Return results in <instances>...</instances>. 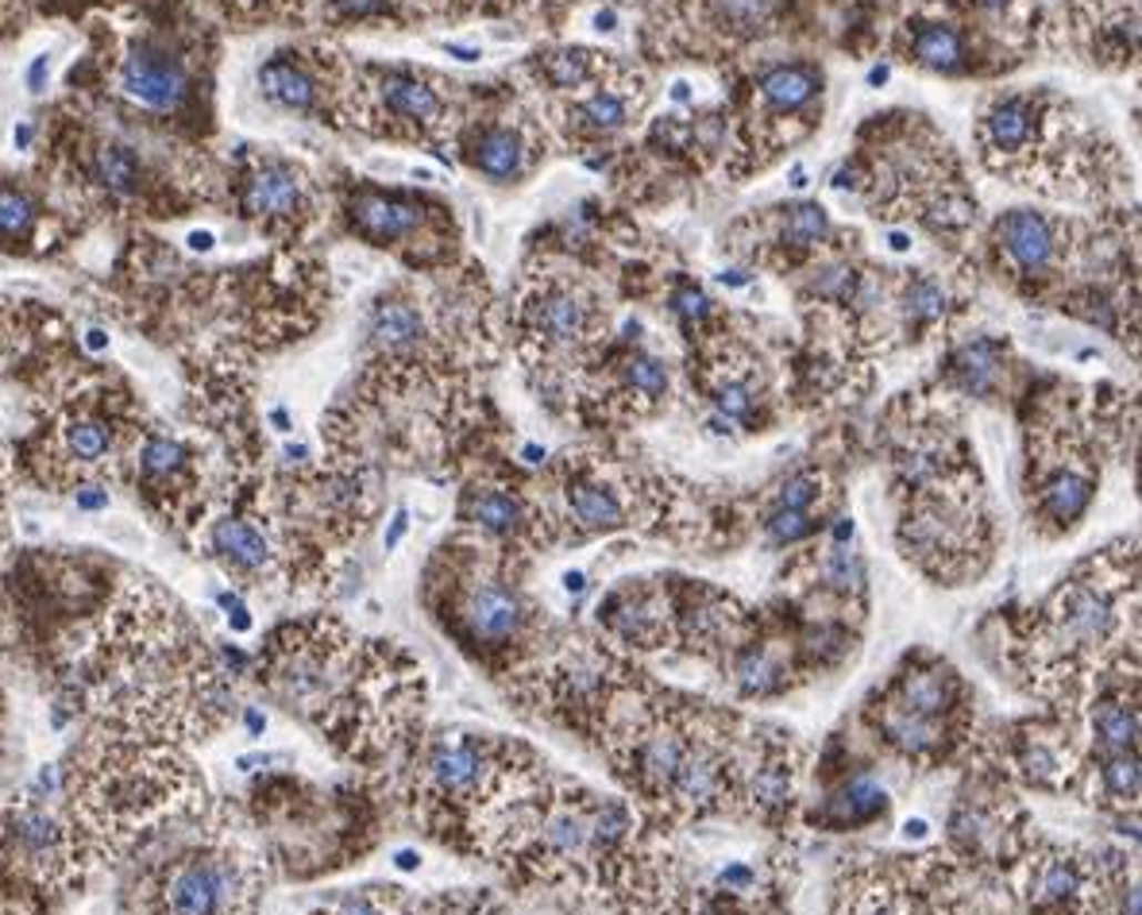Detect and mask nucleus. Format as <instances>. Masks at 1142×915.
I'll use <instances>...</instances> for the list:
<instances>
[{
  "label": "nucleus",
  "mask_w": 1142,
  "mask_h": 915,
  "mask_svg": "<svg viewBox=\"0 0 1142 915\" xmlns=\"http://www.w3.org/2000/svg\"><path fill=\"white\" fill-rule=\"evenodd\" d=\"M255 676L290 715L367 773L398 776L425 734L417 661L325 614L274 626L255 657Z\"/></svg>",
  "instance_id": "obj_1"
},
{
  "label": "nucleus",
  "mask_w": 1142,
  "mask_h": 915,
  "mask_svg": "<svg viewBox=\"0 0 1142 915\" xmlns=\"http://www.w3.org/2000/svg\"><path fill=\"white\" fill-rule=\"evenodd\" d=\"M1135 580V553H1100L1069 572L1027 619L1011 622L1003 661L1047 711L1077 723L1100 676L1139 653Z\"/></svg>",
  "instance_id": "obj_2"
},
{
  "label": "nucleus",
  "mask_w": 1142,
  "mask_h": 915,
  "mask_svg": "<svg viewBox=\"0 0 1142 915\" xmlns=\"http://www.w3.org/2000/svg\"><path fill=\"white\" fill-rule=\"evenodd\" d=\"M67 820L93 862H128L159 831L205 812L209 792L190 750L159 734L89 726L62 773Z\"/></svg>",
  "instance_id": "obj_3"
},
{
  "label": "nucleus",
  "mask_w": 1142,
  "mask_h": 915,
  "mask_svg": "<svg viewBox=\"0 0 1142 915\" xmlns=\"http://www.w3.org/2000/svg\"><path fill=\"white\" fill-rule=\"evenodd\" d=\"M124 888V915H259L263 854L213 804L143 842Z\"/></svg>",
  "instance_id": "obj_4"
},
{
  "label": "nucleus",
  "mask_w": 1142,
  "mask_h": 915,
  "mask_svg": "<svg viewBox=\"0 0 1142 915\" xmlns=\"http://www.w3.org/2000/svg\"><path fill=\"white\" fill-rule=\"evenodd\" d=\"M861 723L880 753L930 773L977 746V695L942 653L914 650L865 700Z\"/></svg>",
  "instance_id": "obj_5"
},
{
  "label": "nucleus",
  "mask_w": 1142,
  "mask_h": 915,
  "mask_svg": "<svg viewBox=\"0 0 1142 915\" xmlns=\"http://www.w3.org/2000/svg\"><path fill=\"white\" fill-rule=\"evenodd\" d=\"M428 603L456 650L498 684L529 665L548 637L529 595L479 553L448 556V564L428 576Z\"/></svg>",
  "instance_id": "obj_6"
},
{
  "label": "nucleus",
  "mask_w": 1142,
  "mask_h": 915,
  "mask_svg": "<svg viewBox=\"0 0 1142 915\" xmlns=\"http://www.w3.org/2000/svg\"><path fill=\"white\" fill-rule=\"evenodd\" d=\"M93 869L62 807L36 796L0 800V915H47Z\"/></svg>",
  "instance_id": "obj_7"
},
{
  "label": "nucleus",
  "mask_w": 1142,
  "mask_h": 915,
  "mask_svg": "<svg viewBox=\"0 0 1142 915\" xmlns=\"http://www.w3.org/2000/svg\"><path fill=\"white\" fill-rule=\"evenodd\" d=\"M826 915H984L977 877L942 849L853 854L838 869Z\"/></svg>",
  "instance_id": "obj_8"
},
{
  "label": "nucleus",
  "mask_w": 1142,
  "mask_h": 915,
  "mask_svg": "<svg viewBox=\"0 0 1142 915\" xmlns=\"http://www.w3.org/2000/svg\"><path fill=\"white\" fill-rule=\"evenodd\" d=\"M135 433L140 429L128 418L124 394L85 379L54 402L43 433L31 441L36 480L47 487L93 480V475L109 472L117 460H124Z\"/></svg>",
  "instance_id": "obj_9"
},
{
  "label": "nucleus",
  "mask_w": 1142,
  "mask_h": 915,
  "mask_svg": "<svg viewBox=\"0 0 1142 915\" xmlns=\"http://www.w3.org/2000/svg\"><path fill=\"white\" fill-rule=\"evenodd\" d=\"M1034 834L1039 827L1027 815L1015 784L996 768L977 765L973 781L958 792L946 820V854L966 865L977 881H1003Z\"/></svg>",
  "instance_id": "obj_10"
},
{
  "label": "nucleus",
  "mask_w": 1142,
  "mask_h": 915,
  "mask_svg": "<svg viewBox=\"0 0 1142 915\" xmlns=\"http://www.w3.org/2000/svg\"><path fill=\"white\" fill-rule=\"evenodd\" d=\"M977 765L996 768L1015 788H1031L1042 796H1081L1089 753H1084L1081 723L1042 711L1031 718H1015L996 738L977 750Z\"/></svg>",
  "instance_id": "obj_11"
},
{
  "label": "nucleus",
  "mask_w": 1142,
  "mask_h": 915,
  "mask_svg": "<svg viewBox=\"0 0 1142 915\" xmlns=\"http://www.w3.org/2000/svg\"><path fill=\"white\" fill-rule=\"evenodd\" d=\"M911 510L899 522V541H903L907 561L919 564L927 576L942 583H958L977 576L988 561V522L977 510L973 495H942L930 487H914Z\"/></svg>",
  "instance_id": "obj_12"
},
{
  "label": "nucleus",
  "mask_w": 1142,
  "mask_h": 915,
  "mask_svg": "<svg viewBox=\"0 0 1142 915\" xmlns=\"http://www.w3.org/2000/svg\"><path fill=\"white\" fill-rule=\"evenodd\" d=\"M128 475L151 510L166 522H198L205 510V456L190 441L140 429L124 452Z\"/></svg>",
  "instance_id": "obj_13"
},
{
  "label": "nucleus",
  "mask_w": 1142,
  "mask_h": 915,
  "mask_svg": "<svg viewBox=\"0 0 1142 915\" xmlns=\"http://www.w3.org/2000/svg\"><path fill=\"white\" fill-rule=\"evenodd\" d=\"M807 750L780 726L760 723L741 781V815L768 831H788L804 792Z\"/></svg>",
  "instance_id": "obj_14"
},
{
  "label": "nucleus",
  "mask_w": 1142,
  "mask_h": 915,
  "mask_svg": "<svg viewBox=\"0 0 1142 915\" xmlns=\"http://www.w3.org/2000/svg\"><path fill=\"white\" fill-rule=\"evenodd\" d=\"M603 637L626 657L676 650V599L668 583H634L598 603Z\"/></svg>",
  "instance_id": "obj_15"
},
{
  "label": "nucleus",
  "mask_w": 1142,
  "mask_h": 915,
  "mask_svg": "<svg viewBox=\"0 0 1142 915\" xmlns=\"http://www.w3.org/2000/svg\"><path fill=\"white\" fill-rule=\"evenodd\" d=\"M120 93L148 112H174L190 93V70L174 47L159 39H135L120 62Z\"/></svg>",
  "instance_id": "obj_16"
},
{
  "label": "nucleus",
  "mask_w": 1142,
  "mask_h": 915,
  "mask_svg": "<svg viewBox=\"0 0 1142 915\" xmlns=\"http://www.w3.org/2000/svg\"><path fill=\"white\" fill-rule=\"evenodd\" d=\"M209 553L240 583H263L279 572V549L266 522L247 510H229L209 522Z\"/></svg>",
  "instance_id": "obj_17"
},
{
  "label": "nucleus",
  "mask_w": 1142,
  "mask_h": 915,
  "mask_svg": "<svg viewBox=\"0 0 1142 915\" xmlns=\"http://www.w3.org/2000/svg\"><path fill=\"white\" fill-rule=\"evenodd\" d=\"M888 812H892L888 792L880 788L869 773H853V776H841V781L818 800V807L807 815V823L818 831L841 834V831L872 827V823L888 820Z\"/></svg>",
  "instance_id": "obj_18"
},
{
  "label": "nucleus",
  "mask_w": 1142,
  "mask_h": 915,
  "mask_svg": "<svg viewBox=\"0 0 1142 915\" xmlns=\"http://www.w3.org/2000/svg\"><path fill=\"white\" fill-rule=\"evenodd\" d=\"M240 201H244V213L251 221L279 224V221H294V217L302 213L305 190H302V178L286 163H259L247 170Z\"/></svg>",
  "instance_id": "obj_19"
},
{
  "label": "nucleus",
  "mask_w": 1142,
  "mask_h": 915,
  "mask_svg": "<svg viewBox=\"0 0 1142 915\" xmlns=\"http://www.w3.org/2000/svg\"><path fill=\"white\" fill-rule=\"evenodd\" d=\"M660 915H784L780 901H776V888L760 885V888H726L718 881L707 885H676L668 908Z\"/></svg>",
  "instance_id": "obj_20"
},
{
  "label": "nucleus",
  "mask_w": 1142,
  "mask_h": 915,
  "mask_svg": "<svg viewBox=\"0 0 1142 915\" xmlns=\"http://www.w3.org/2000/svg\"><path fill=\"white\" fill-rule=\"evenodd\" d=\"M459 517L487 537H517V533L529 530L525 502L514 491L494 487V483H479V487L467 491L464 502H459Z\"/></svg>",
  "instance_id": "obj_21"
},
{
  "label": "nucleus",
  "mask_w": 1142,
  "mask_h": 915,
  "mask_svg": "<svg viewBox=\"0 0 1142 915\" xmlns=\"http://www.w3.org/2000/svg\"><path fill=\"white\" fill-rule=\"evenodd\" d=\"M529 329L545 348H579L590 333V310L568 290H553L529 310Z\"/></svg>",
  "instance_id": "obj_22"
},
{
  "label": "nucleus",
  "mask_w": 1142,
  "mask_h": 915,
  "mask_svg": "<svg viewBox=\"0 0 1142 915\" xmlns=\"http://www.w3.org/2000/svg\"><path fill=\"white\" fill-rule=\"evenodd\" d=\"M352 224L360 229V237L375 240V244H394V240L410 237L421 224V209L406 198H394V193H360L352 201Z\"/></svg>",
  "instance_id": "obj_23"
},
{
  "label": "nucleus",
  "mask_w": 1142,
  "mask_h": 915,
  "mask_svg": "<svg viewBox=\"0 0 1142 915\" xmlns=\"http://www.w3.org/2000/svg\"><path fill=\"white\" fill-rule=\"evenodd\" d=\"M568 499V514L575 517V525L587 533H606V530H621L626 525V506L614 495L606 483L590 480V475H575L564 487Z\"/></svg>",
  "instance_id": "obj_24"
},
{
  "label": "nucleus",
  "mask_w": 1142,
  "mask_h": 915,
  "mask_svg": "<svg viewBox=\"0 0 1142 915\" xmlns=\"http://www.w3.org/2000/svg\"><path fill=\"white\" fill-rule=\"evenodd\" d=\"M1000 244L1011 255V263L1023 267V271H1042L1050 263V251H1054V237H1050V224L1039 213H1019L1003 217L1000 221Z\"/></svg>",
  "instance_id": "obj_25"
},
{
  "label": "nucleus",
  "mask_w": 1142,
  "mask_h": 915,
  "mask_svg": "<svg viewBox=\"0 0 1142 915\" xmlns=\"http://www.w3.org/2000/svg\"><path fill=\"white\" fill-rule=\"evenodd\" d=\"M950 371L966 394H973V399H992V394H1000L1003 371L1008 368H1003V352L992 340H977V344L961 348V352L953 355Z\"/></svg>",
  "instance_id": "obj_26"
},
{
  "label": "nucleus",
  "mask_w": 1142,
  "mask_h": 915,
  "mask_svg": "<svg viewBox=\"0 0 1142 915\" xmlns=\"http://www.w3.org/2000/svg\"><path fill=\"white\" fill-rule=\"evenodd\" d=\"M371 344L386 355H410L425 344V321L410 302H383L371 318Z\"/></svg>",
  "instance_id": "obj_27"
},
{
  "label": "nucleus",
  "mask_w": 1142,
  "mask_h": 915,
  "mask_svg": "<svg viewBox=\"0 0 1142 915\" xmlns=\"http://www.w3.org/2000/svg\"><path fill=\"white\" fill-rule=\"evenodd\" d=\"M259 86H263V93L271 97L274 104H282V109H294V112H313L317 109V82H313V74L305 67H297V62H290L286 54L282 59H271L263 70H259Z\"/></svg>",
  "instance_id": "obj_28"
},
{
  "label": "nucleus",
  "mask_w": 1142,
  "mask_h": 915,
  "mask_svg": "<svg viewBox=\"0 0 1142 915\" xmlns=\"http://www.w3.org/2000/svg\"><path fill=\"white\" fill-rule=\"evenodd\" d=\"M89 178L97 190L112 193V198H132L143 190V167L132 148L120 143H101L97 155H89Z\"/></svg>",
  "instance_id": "obj_29"
},
{
  "label": "nucleus",
  "mask_w": 1142,
  "mask_h": 915,
  "mask_svg": "<svg viewBox=\"0 0 1142 915\" xmlns=\"http://www.w3.org/2000/svg\"><path fill=\"white\" fill-rule=\"evenodd\" d=\"M383 101L394 117L413 120V124H433L441 117V97L428 82H417L410 74H386L383 82Z\"/></svg>",
  "instance_id": "obj_30"
},
{
  "label": "nucleus",
  "mask_w": 1142,
  "mask_h": 915,
  "mask_svg": "<svg viewBox=\"0 0 1142 915\" xmlns=\"http://www.w3.org/2000/svg\"><path fill=\"white\" fill-rule=\"evenodd\" d=\"M472 163L487 178H517L525 167V148L514 132L506 128H491L472 143Z\"/></svg>",
  "instance_id": "obj_31"
},
{
  "label": "nucleus",
  "mask_w": 1142,
  "mask_h": 915,
  "mask_svg": "<svg viewBox=\"0 0 1142 915\" xmlns=\"http://www.w3.org/2000/svg\"><path fill=\"white\" fill-rule=\"evenodd\" d=\"M911 54L919 67L942 70V74H953V70L966 67V43H961L958 31L946 28V23H927V28H919V36H914L911 43Z\"/></svg>",
  "instance_id": "obj_32"
},
{
  "label": "nucleus",
  "mask_w": 1142,
  "mask_h": 915,
  "mask_svg": "<svg viewBox=\"0 0 1142 915\" xmlns=\"http://www.w3.org/2000/svg\"><path fill=\"white\" fill-rule=\"evenodd\" d=\"M1031 124H1034L1031 104L1019 101V97H1011V101H1000L984 117V135L996 151H1015L1031 140Z\"/></svg>",
  "instance_id": "obj_33"
},
{
  "label": "nucleus",
  "mask_w": 1142,
  "mask_h": 915,
  "mask_svg": "<svg viewBox=\"0 0 1142 915\" xmlns=\"http://www.w3.org/2000/svg\"><path fill=\"white\" fill-rule=\"evenodd\" d=\"M760 89H765L768 101L780 104V109H799V104H807L818 93V74L807 67H780L772 70V74H765Z\"/></svg>",
  "instance_id": "obj_34"
},
{
  "label": "nucleus",
  "mask_w": 1142,
  "mask_h": 915,
  "mask_svg": "<svg viewBox=\"0 0 1142 915\" xmlns=\"http://www.w3.org/2000/svg\"><path fill=\"white\" fill-rule=\"evenodd\" d=\"M36 229V201L20 185H0V240H28Z\"/></svg>",
  "instance_id": "obj_35"
},
{
  "label": "nucleus",
  "mask_w": 1142,
  "mask_h": 915,
  "mask_svg": "<svg viewBox=\"0 0 1142 915\" xmlns=\"http://www.w3.org/2000/svg\"><path fill=\"white\" fill-rule=\"evenodd\" d=\"M818 499H822V475H818V472H799V475H791V480L780 487V495H776V510H799V514H811L815 517Z\"/></svg>",
  "instance_id": "obj_36"
},
{
  "label": "nucleus",
  "mask_w": 1142,
  "mask_h": 915,
  "mask_svg": "<svg viewBox=\"0 0 1142 915\" xmlns=\"http://www.w3.org/2000/svg\"><path fill=\"white\" fill-rule=\"evenodd\" d=\"M626 386L634 394H641V399H664V391H668V371H664V363L653 360V355H634V360L626 363Z\"/></svg>",
  "instance_id": "obj_37"
},
{
  "label": "nucleus",
  "mask_w": 1142,
  "mask_h": 915,
  "mask_svg": "<svg viewBox=\"0 0 1142 915\" xmlns=\"http://www.w3.org/2000/svg\"><path fill=\"white\" fill-rule=\"evenodd\" d=\"M579 120L595 132H614V128L626 124V101L614 93H598L579 109Z\"/></svg>",
  "instance_id": "obj_38"
},
{
  "label": "nucleus",
  "mask_w": 1142,
  "mask_h": 915,
  "mask_svg": "<svg viewBox=\"0 0 1142 915\" xmlns=\"http://www.w3.org/2000/svg\"><path fill=\"white\" fill-rule=\"evenodd\" d=\"M826 232V213L818 205H799V209H791V217H788V229H784V237L791 240V244H815L818 237Z\"/></svg>",
  "instance_id": "obj_39"
},
{
  "label": "nucleus",
  "mask_w": 1142,
  "mask_h": 915,
  "mask_svg": "<svg viewBox=\"0 0 1142 915\" xmlns=\"http://www.w3.org/2000/svg\"><path fill=\"white\" fill-rule=\"evenodd\" d=\"M907 313L911 321H934L942 313V290L934 282H914V290L907 294Z\"/></svg>",
  "instance_id": "obj_40"
},
{
  "label": "nucleus",
  "mask_w": 1142,
  "mask_h": 915,
  "mask_svg": "<svg viewBox=\"0 0 1142 915\" xmlns=\"http://www.w3.org/2000/svg\"><path fill=\"white\" fill-rule=\"evenodd\" d=\"M548 78L560 89H572L587 78V67H583L579 54H556V59H548Z\"/></svg>",
  "instance_id": "obj_41"
},
{
  "label": "nucleus",
  "mask_w": 1142,
  "mask_h": 915,
  "mask_svg": "<svg viewBox=\"0 0 1142 915\" xmlns=\"http://www.w3.org/2000/svg\"><path fill=\"white\" fill-rule=\"evenodd\" d=\"M383 4L386 0H336V8L344 16H355V20H363V16H375V12H383Z\"/></svg>",
  "instance_id": "obj_42"
},
{
  "label": "nucleus",
  "mask_w": 1142,
  "mask_h": 915,
  "mask_svg": "<svg viewBox=\"0 0 1142 915\" xmlns=\"http://www.w3.org/2000/svg\"><path fill=\"white\" fill-rule=\"evenodd\" d=\"M0 753H4V684H0Z\"/></svg>",
  "instance_id": "obj_43"
},
{
  "label": "nucleus",
  "mask_w": 1142,
  "mask_h": 915,
  "mask_svg": "<svg viewBox=\"0 0 1142 915\" xmlns=\"http://www.w3.org/2000/svg\"><path fill=\"white\" fill-rule=\"evenodd\" d=\"M980 4H988V8H996V4H1003V0H980Z\"/></svg>",
  "instance_id": "obj_44"
},
{
  "label": "nucleus",
  "mask_w": 1142,
  "mask_h": 915,
  "mask_svg": "<svg viewBox=\"0 0 1142 915\" xmlns=\"http://www.w3.org/2000/svg\"><path fill=\"white\" fill-rule=\"evenodd\" d=\"M0 475H4V452H0Z\"/></svg>",
  "instance_id": "obj_45"
}]
</instances>
